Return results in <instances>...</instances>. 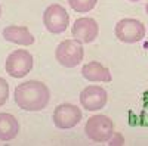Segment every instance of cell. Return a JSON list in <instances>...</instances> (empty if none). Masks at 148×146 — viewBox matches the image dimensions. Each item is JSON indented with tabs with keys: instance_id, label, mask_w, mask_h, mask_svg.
I'll list each match as a JSON object with an SVG mask.
<instances>
[{
	"instance_id": "8",
	"label": "cell",
	"mask_w": 148,
	"mask_h": 146,
	"mask_svg": "<svg viewBox=\"0 0 148 146\" xmlns=\"http://www.w3.org/2000/svg\"><path fill=\"white\" fill-rule=\"evenodd\" d=\"M71 34L74 40L80 41L82 44L92 43L98 34H99V27L98 22L93 18H79L74 21V25L71 28Z\"/></svg>"
},
{
	"instance_id": "4",
	"label": "cell",
	"mask_w": 148,
	"mask_h": 146,
	"mask_svg": "<svg viewBox=\"0 0 148 146\" xmlns=\"http://www.w3.org/2000/svg\"><path fill=\"white\" fill-rule=\"evenodd\" d=\"M34 59L27 49H16L6 58V72L12 78H22L33 69Z\"/></svg>"
},
{
	"instance_id": "9",
	"label": "cell",
	"mask_w": 148,
	"mask_h": 146,
	"mask_svg": "<svg viewBox=\"0 0 148 146\" xmlns=\"http://www.w3.org/2000/svg\"><path fill=\"white\" fill-rule=\"evenodd\" d=\"M108 93L101 86H88L80 93V103L88 111H99L107 105Z\"/></svg>"
},
{
	"instance_id": "16",
	"label": "cell",
	"mask_w": 148,
	"mask_h": 146,
	"mask_svg": "<svg viewBox=\"0 0 148 146\" xmlns=\"http://www.w3.org/2000/svg\"><path fill=\"white\" fill-rule=\"evenodd\" d=\"M129 2H139V0H129Z\"/></svg>"
},
{
	"instance_id": "3",
	"label": "cell",
	"mask_w": 148,
	"mask_h": 146,
	"mask_svg": "<svg viewBox=\"0 0 148 146\" xmlns=\"http://www.w3.org/2000/svg\"><path fill=\"white\" fill-rule=\"evenodd\" d=\"M84 50L80 41L77 40H64L56 46L55 58L59 65L65 68H74L82 64Z\"/></svg>"
},
{
	"instance_id": "7",
	"label": "cell",
	"mask_w": 148,
	"mask_h": 146,
	"mask_svg": "<svg viewBox=\"0 0 148 146\" xmlns=\"http://www.w3.org/2000/svg\"><path fill=\"white\" fill-rule=\"evenodd\" d=\"M80 108L73 103H61L53 111V124L61 130H68L76 127L82 121Z\"/></svg>"
},
{
	"instance_id": "14",
	"label": "cell",
	"mask_w": 148,
	"mask_h": 146,
	"mask_svg": "<svg viewBox=\"0 0 148 146\" xmlns=\"http://www.w3.org/2000/svg\"><path fill=\"white\" fill-rule=\"evenodd\" d=\"M9 97V84L5 78L0 77V106H3L8 102Z\"/></svg>"
},
{
	"instance_id": "11",
	"label": "cell",
	"mask_w": 148,
	"mask_h": 146,
	"mask_svg": "<svg viewBox=\"0 0 148 146\" xmlns=\"http://www.w3.org/2000/svg\"><path fill=\"white\" fill-rule=\"evenodd\" d=\"M82 75L83 78H86L88 81H101V83H110L113 80V75L108 68H105L102 64L92 60V62L86 64L82 68Z\"/></svg>"
},
{
	"instance_id": "5",
	"label": "cell",
	"mask_w": 148,
	"mask_h": 146,
	"mask_svg": "<svg viewBox=\"0 0 148 146\" xmlns=\"http://www.w3.org/2000/svg\"><path fill=\"white\" fill-rule=\"evenodd\" d=\"M114 33H116L117 40L127 44H133V43L141 41L145 37V25L138 19L125 18L117 22Z\"/></svg>"
},
{
	"instance_id": "17",
	"label": "cell",
	"mask_w": 148,
	"mask_h": 146,
	"mask_svg": "<svg viewBox=\"0 0 148 146\" xmlns=\"http://www.w3.org/2000/svg\"><path fill=\"white\" fill-rule=\"evenodd\" d=\"M147 15H148V3H147Z\"/></svg>"
},
{
	"instance_id": "2",
	"label": "cell",
	"mask_w": 148,
	"mask_h": 146,
	"mask_svg": "<svg viewBox=\"0 0 148 146\" xmlns=\"http://www.w3.org/2000/svg\"><path fill=\"white\" fill-rule=\"evenodd\" d=\"M84 133L93 142L98 143L108 142L114 133V123L107 115H92L86 121Z\"/></svg>"
},
{
	"instance_id": "10",
	"label": "cell",
	"mask_w": 148,
	"mask_h": 146,
	"mask_svg": "<svg viewBox=\"0 0 148 146\" xmlns=\"http://www.w3.org/2000/svg\"><path fill=\"white\" fill-rule=\"evenodd\" d=\"M2 34L5 40L19 46H31L34 43V35L24 25H8L6 28H3Z\"/></svg>"
},
{
	"instance_id": "1",
	"label": "cell",
	"mask_w": 148,
	"mask_h": 146,
	"mask_svg": "<svg viewBox=\"0 0 148 146\" xmlns=\"http://www.w3.org/2000/svg\"><path fill=\"white\" fill-rule=\"evenodd\" d=\"M15 103L28 112H37L45 109L51 101V90L42 81L30 80L15 87Z\"/></svg>"
},
{
	"instance_id": "13",
	"label": "cell",
	"mask_w": 148,
	"mask_h": 146,
	"mask_svg": "<svg viewBox=\"0 0 148 146\" xmlns=\"http://www.w3.org/2000/svg\"><path fill=\"white\" fill-rule=\"evenodd\" d=\"M96 2L98 0H68V5L79 14H86L96 6Z\"/></svg>"
},
{
	"instance_id": "6",
	"label": "cell",
	"mask_w": 148,
	"mask_h": 146,
	"mask_svg": "<svg viewBox=\"0 0 148 146\" xmlns=\"http://www.w3.org/2000/svg\"><path fill=\"white\" fill-rule=\"evenodd\" d=\"M43 24H45V28L49 33L61 34L68 28L70 16L67 14V10L61 5L53 3L46 7L45 14H43Z\"/></svg>"
},
{
	"instance_id": "15",
	"label": "cell",
	"mask_w": 148,
	"mask_h": 146,
	"mask_svg": "<svg viewBox=\"0 0 148 146\" xmlns=\"http://www.w3.org/2000/svg\"><path fill=\"white\" fill-rule=\"evenodd\" d=\"M108 142H110L108 145H111V146H114V145H123L125 139H123V136L120 134V133H113V136L110 137Z\"/></svg>"
},
{
	"instance_id": "12",
	"label": "cell",
	"mask_w": 148,
	"mask_h": 146,
	"mask_svg": "<svg viewBox=\"0 0 148 146\" xmlns=\"http://www.w3.org/2000/svg\"><path fill=\"white\" fill-rule=\"evenodd\" d=\"M19 133V123L16 117L12 114L2 112L0 114V140L9 142L14 140Z\"/></svg>"
},
{
	"instance_id": "18",
	"label": "cell",
	"mask_w": 148,
	"mask_h": 146,
	"mask_svg": "<svg viewBox=\"0 0 148 146\" xmlns=\"http://www.w3.org/2000/svg\"><path fill=\"white\" fill-rule=\"evenodd\" d=\"M0 15H2V6H0Z\"/></svg>"
}]
</instances>
